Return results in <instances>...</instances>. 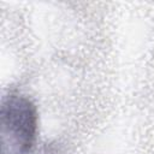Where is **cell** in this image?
<instances>
[{
    "instance_id": "6da1fadb",
    "label": "cell",
    "mask_w": 154,
    "mask_h": 154,
    "mask_svg": "<svg viewBox=\"0 0 154 154\" xmlns=\"http://www.w3.org/2000/svg\"><path fill=\"white\" fill-rule=\"evenodd\" d=\"M37 130L36 108L29 99L11 95L1 106V154H26Z\"/></svg>"
}]
</instances>
